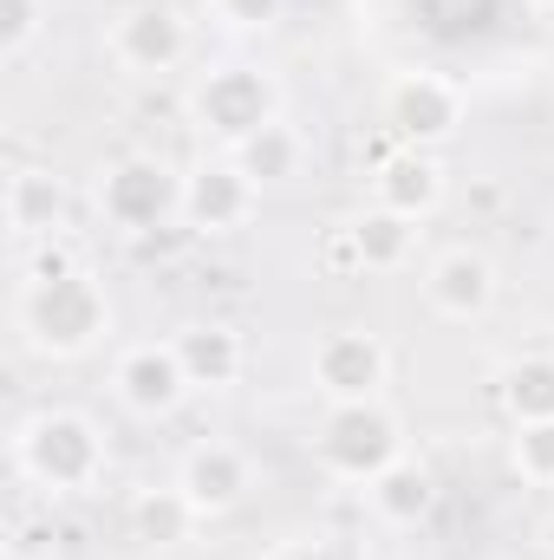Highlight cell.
I'll use <instances>...</instances> for the list:
<instances>
[{"label": "cell", "mask_w": 554, "mask_h": 560, "mask_svg": "<svg viewBox=\"0 0 554 560\" xmlns=\"http://www.w3.org/2000/svg\"><path fill=\"white\" fill-rule=\"evenodd\" d=\"M7 456H13V476L53 502L66 495H92L105 476H112V436L92 411H72V405H39L13 423L7 436Z\"/></svg>", "instance_id": "obj_1"}, {"label": "cell", "mask_w": 554, "mask_h": 560, "mask_svg": "<svg viewBox=\"0 0 554 560\" xmlns=\"http://www.w3.org/2000/svg\"><path fill=\"white\" fill-rule=\"evenodd\" d=\"M118 326V306H112V287L92 268H72L59 280H20L13 293V332L33 359H53V365H72L85 352H99Z\"/></svg>", "instance_id": "obj_2"}, {"label": "cell", "mask_w": 554, "mask_h": 560, "mask_svg": "<svg viewBox=\"0 0 554 560\" xmlns=\"http://www.w3.org/2000/svg\"><path fill=\"white\" fill-rule=\"evenodd\" d=\"M280 105H287V98H280V79L268 66H249V59L209 66V72L189 85V98H183L189 131L203 143H216V150H242L255 131L280 125Z\"/></svg>", "instance_id": "obj_3"}, {"label": "cell", "mask_w": 554, "mask_h": 560, "mask_svg": "<svg viewBox=\"0 0 554 560\" xmlns=\"http://www.w3.org/2000/svg\"><path fill=\"white\" fill-rule=\"evenodd\" d=\"M313 456H320V469L333 482L366 489L399 456H412V436H405V418L385 398H359V405H326V418L313 430Z\"/></svg>", "instance_id": "obj_4"}, {"label": "cell", "mask_w": 554, "mask_h": 560, "mask_svg": "<svg viewBox=\"0 0 554 560\" xmlns=\"http://www.w3.org/2000/svg\"><path fill=\"white\" fill-rule=\"evenodd\" d=\"M92 209L112 235H157V229L183 222V170H170L150 150H131V156L99 170Z\"/></svg>", "instance_id": "obj_5"}, {"label": "cell", "mask_w": 554, "mask_h": 560, "mask_svg": "<svg viewBox=\"0 0 554 560\" xmlns=\"http://www.w3.org/2000/svg\"><path fill=\"white\" fill-rule=\"evenodd\" d=\"M105 52H112V66L131 72V79H170V72H183V59L196 52V33H189L183 7H170V0H131V7L112 13Z\"/></svg>", "instance_id": "obj_6"}, {"label": "cell", "mask_w": 554, "mask_h": 560, "mask_svg": "<svg viewBox=\"0 0 554 560\" xmlns=\"http://www.w3.org/2000/svg\"><path fill=\"white\" fill-rule=\"evenodd\" d=\"M385 125H392V138L412 143V150H443L470 125V92L450 72H437V66L392 72V85H385Z\"/></svg>", "instance_id": "obj_7"}, {"label": "cell", "mask_w": 554, "mask_h": 560, "mask_svg": "<svg viewBox=\"0 0 554 560\" xmlns=\"http://www.w3.org/2000/svg\"><path fill=\"white\" fill-rule=\"evenodd\" d=\"M307 385L326 405H359V398H385L392 385V346L372 326H333L313 339L307 352Z\"/></svg>", "instance_id": "obj_8"}, {"label": "cell", "mask_w": 554, "mask_h": 560, "mask_svg": "<svg viewBox=\"0 0 554 560\" xmlns=\"http://www.w3.org/2000/svg\"><path fill=\"white\" fill-rule=\"evenodd\" d=\"M262 183L229 156V150H216V156H203L196 170H183V229L189 235H209V242H222V235H242L255 215H262Z\"/></svg>", "instance_id": "obj_9"}, {"label": "cell", "mask_w": 554, "mask_h": 560, "mask_svg": "<svg viewBox=\"0 0 554 560\" xmlns=\"http://www.w3.org/2000/svg\"><path fill=\"white\" fill-rule=\"evenodd\" d=\"M424 306L437 313V319H450V326H476V319H489L496 313V300H503V275H496V261L476 248V242H450V248H437L430 261H424Z\"/></svg>", "instance_id": "obj_10"}, {"label": "cell", "mask_w": 554, "mask_h": 560, "mask_svg": "<svg viewBox=\"0 0 554 560\" xmlns=\"http://www.w3.org/2000/svg\"><path fill=\"white\" fill-rule=\"evenodd\" d=\"M176 489H183V502H189L203 522H222V515H235V509L255 495V456H249L242 443H229V436H203V443L183 450Z\"/></svg>", "instance_id": "obj_11"}, {"label": "cell", "mask_w": 554, "mask_h": 560, "mask_svg": "<svg viewBox=\"0 0 554 560\" xmlns=\"http://www.w3.org/2000/svg\"><path fill=\"white\" fill-rule=\"evenodd\" d=\"M189 372L176 359L170 339H138L112 359V398L131 411V418H176L183 398H189Z\"/></svg>", "instance_id": "obj_12"}, {"label": "cell", "mask_w": 554, "mask_h": 560, "mask_svg": "<svg viewBox=\"0 0 554 560\" xmlns=\"http://www.w3.org/2000/svg\"><path fill=\"white\" fill-rule=\"evenodd\" d=\"M372 202H385V209H399V215H412V222H430V215L450 202V170H443V156H437V150H412V143L385 150L379 170H372Z\"/></svg>", "instance_id": "obj_13"}, {"label": "cell", "mask_w": 554, "mask_h": 560, "mask_svg": "<svg viewBox=\"0 0 554 560\" xmlns=\"http://www.w3.org/2000/svg\"><path fill=\"white\" fill-rule=\"evenodd\" d=\"M170 346H176V359H183V372H189L196 392H235L242 372H249V346L222 319H189V326L170 332Z\"/></svg>", "instance_id": "obj_14"}, {"label": "cell", "mask_w": 554, "mask_h": 560, "mask_svg": "<svg viewBox=\"0 0 554 560\" xmlns=\"http://www.w3.org/2000/svg\"><path fill=\"white\" fill-rule=\"evenodd\" d=\"M59 229H66V183L46 163H20L7 176V235L20 248H33V242H46Z\"/></svg>", "instance_id": "obj_15"}, {"label": "cell", "mask_w": 554, "mask_h": 560, "mask_svg": "<svg viewBox=\"0 0 554 560\" xmlns=\"http://www.w3.org/2000/svg\"><path fill=\"white\" fill-rule=\"evenodd\" d=\"M339 229H346V242H353L359 275H399V268H412V255H417V222H412V215H399V209L372 202V209L346 215Z\"/></svg>", "instance_id": "obj_16"}, {"label": "cell", "mask_w": 554, "mask_h": 560, "mask_svg": "<svg viewBox=\"0 0 554 560\" xmlns=\"http://www.w3.org/2000/svg\"><path fill=\"white\" fill-rule=\"evenodd\" d=\"M366 502H372V515H379L385 528H417V522L437 509V476H430L417 456H399L385 476L366 482Z\"/></svg>", "instance_id": "obj_17"}, {"label": "cell", "mask_w": 554, "mask_h": 560, "mask_svg": "<svg viewBox=\"0 0 554 560\" xmlns=\"http://www.w3.org/2000/svg\"><path fill=\"white\" fill-rule=\"evenodd\" d=\"M125 528H131V541L138 548H183L196 528H203V515L183 502V489L170 482V489H138L131 502H125Z\"/></svg>", "instance_id": "obj_18"}, {"label": "cell", "mask_w": 554, "mask_h": 560, "mask_svg": "<svg viewBox=\"0 0 554 560\" xmlns=\"http://www.w3.org/2000/svg\"><path fill=\"white\" fill-rule=\"evenodd\" d=\"M496 405L509 423H542L554 418V352H522L496 372Z\"/></svg>", "instance_id": "obj_19"}, {"label": "cell", "mask_w": 554, "mask_h": 560, "mask_svg": "<svg viewBox=\"0 0 554 560\" xmlns=\"http://www.w3.org/2000/svg\"><path fill=\"white\" fill-rule=\"evenodd\" d=\"M262 189H275V183H293L300 176V163H307V138L280 118V125H268V131H255V138L242 143V150H229Z\"/></svg>", "instance_id": "obj_20"}, {"label": "cell", "mask_w": 554, "mask_h": 560, "mask_svg": "<svg viewBox=\"0 0 554 560\" xmlns=\"http://www.w3.org/2000/svg\"><path fill=\"white\" fill-rule=\"evenodd\" d=\"M509 469H516L529 489H554V418L509 423Z\"/></svg>", "instance_id": "obj_21"}, {"label": "cell", "mask_w": 554, "mask_h": 560, "mask_svg": "<svg viewBox=\"0 0 554 560\" xmlns=\"http://www.w3.org/2000/svg\"><path fill=\"white\" fill-rule=\"evenodd\" d=\"M53 20V0H0V59L20 66Z\"/></svg>", "instance_id": "obj_22"}, {"label": "cell", "mask_w": 554, "mask_h": 560, "mask_svg": "<svg viewBox=\"0 0 554 560\" xmlns=\"http://www.w3.org/2000/svg\"><path fill=\"white\" fill-rule=\"evenodd\" d=\"M280 13H287V0H216V20L235 33H268V26H280Z\"/></svg>", "instance_id": "obj_23"}, {"label": "cell", "mask_w": 554, "mask_h": 560, "mask_svg": "<svg viewBox=\"0 0 554 560\" xmlns=\"http://www.w3.org/2000/svg\"><path fill=\"white\" fill-rule=\"evenodd\" d=\"M326 268H333V275H359V261H353V242H346V229H326Z\"/></svg>", "instance_id": "obj_24"}, {"label": "cell", "mask_w": 554, "mask_h": 560, "mask_svg": "<svg viewBox=\"0 0 554 560\" xmlns=\"http://www.w3.org/2000/svg\"><path fill=\"white\" fill-rule=\"evenodd\" d=\"M293 560H372L366 548H353V541H307Z\"/></svg>", "instance_id": "obj_25"}, {"label": "cell", "mask_w": 554, "mask_h": 560, "mask_svg": "<svg viewBox=\"0 0 554 560\" xmlns=\"http://www.w3.org/2000/svg\"><path fill=\"white\" fill-rule=\"evenodd\" d=\"M529 13H542V20H554V0H522Z\"/></svg>", "instance_id": "obj_26"}]
</instances>
